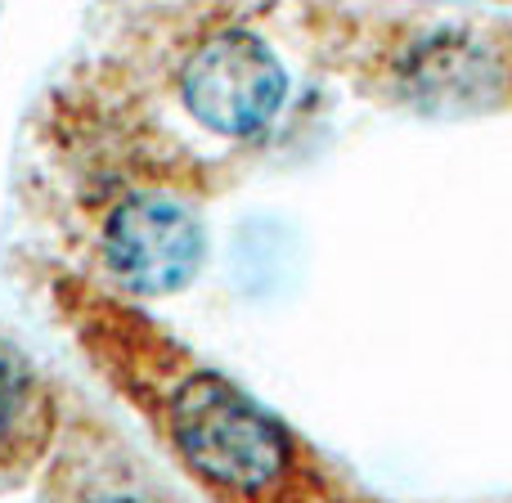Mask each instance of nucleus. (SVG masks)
Here are the masks:
<instances>
[{
  "instance_id": "f03ea898",
  "label": "nucleus",
  "mask_w": 512,
  "mask_h": 503,
  "mask_svg": "<svg viewBox=\"0 0 512 503\" xmlns=\"http://www.w3.org/2000/svg\"><path fill=\"white\" fill-rule=\"evenodd\" d=\"M180 104L221 140H252L288 104V68L252 27H221L180 63Z\"/></svg>"
},
{
  "instance_id": "7ed1b4c3",
  "label": "nucleus",
  "mask_w": 512,
  "mask_h": 503,
  "mask_svg": "<svg viewBox=\"0 0 512 503\" xmlns=\"http://www.w3.org/2000/svg\"><path fill=\"white\" fill-rule=\"evenodd\" d=\"M99 256L113 283L131 297H171L198 279L207 261V230L180 198L131 194L104 216Z\"/></svg>"
},
{
  "instance_id": "20e7f679",
  "label": "nucleus",
  "mask_w": 512,
  "mask_h": 503,
  "mask_svg": "<svg viewBox=\"0 0 512 503\" xmlns=\"http://www.w3.org/2000/svg\"><path fill=\"white\" fill-rule=\"evenodd\" d=\"M54 432V400L18 346L0 337V463H32Z\"/></svg>"
},
{
  "instance_id": "f257e3e1",
  "label": "nucleus",
  "mask_w": 512,
  "mask_h": 503,
  "mask_svg": "<svg viewBox=\"0 0 512 503\" xmlns=\"http://www.w3.org/2000/svg\"><path fill=\"white\" fill-rule=\"evenodd\" d=\"M162 423L180 463L221 495H270L292 472L283 423L212 369H189L162 391Z\"/></svg>"
}]
</instances>
